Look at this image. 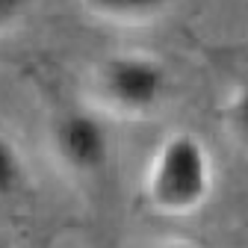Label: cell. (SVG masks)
<instances>
[{
    "label": "cell",
    "instance_id": "277c9868",
    "mask_svg": "<svg viewBox=\"0 0 248 248\" xmlns=\"http://www.w3.org/2000/svg\"><path fill=\"white\" fill-rule=\"evenodd\" d=\"M83 3L104 18L115 21H145L151 15H160L169 0H83Z\"/></svg>",
    "mask_w": 248,
    "mask_h": 248
},
{
    "label": "cell",
    "instance_id": "3957f363",
    "mask_svg": "<svg viewBox=\"0 0 248 248\" xmlns=\"http://www.w3.org/2000/svg\"><path fill=\"white\" fill-rule=\"evenodd\" d=\"M101 86L124 112H148L166 95V68L151 56L124 53L104 65Z\"/></svg>",
    "mask_w": 248,
    "mask_h": 248
},
{
    "label": "cell",
    "instance_id": "8992f818",
    "mask_svg": "<svg viewBox=\"0 0 248 248\" xmlns=\"http://www.w3.org/2000/svg\"><path fill=\"white\" fill-rule=\"evenodd\" d=\"M231 121H233L236 133L248 142V86L239 89V95H236V101L231 107Z\"/></svg>",
    "mask_w": 248,
    "mask_h": 248
},
{
    "label": "cell",
    "instance_id": "6da1fadb",
    "mask_svg": "<svg viewBox=\"0 0 248 248\" xmlns=\"http://www.w3.org/2000/svg\"><path fill=\"white\" fill-rule=\"evenodd\" d=\"M213 186V163L207 145L192 133L169 136L148 174V201L163 216L195 213Z\"/></svg>",
    "mask_w": 248,
    "mask_h": 248
},
{
    "label": "cell",
    "instance_id": "52a82bcc",
    "mask_svg": "<svg viewBox=\"0 0 248 248\" xmlns=\"http://www.w3.org/2000/svg\"><path fill=\"white\" fill-rule=\"evenodd\" d=\"M24 6H27V0H0V33L18 21V15L24 12Z\"/></svg>",
    "mask_w": 248,
    "mask_h": 248
},
{
    "label": "cell",
    "instance_id": "7a4b0ae2",
    "mask_svg": "<svg viewBox=\"0 0 248 248\" xmlns=\"http://www.w3.org/2000/svg\"><path fill=\"white\" fill-rule=\"evenodd\" d=\"M53 154L74 174H98L112 154L107 124L89 109L62 112L53 124Z\"/></svg>",
    "mask_w": 248,
    "mask_h": 248
},
{
    "label": "cell",
    "instance_id": "5b68a950",
    "mask_svg": "<svg viewBox=\"0 0 248 248\" xmlns=\"http://www.w3.org/2000/svg\"><path fill=\"white\" fill-rule=\"evenodd\" d=\"M24 180H27V171H24V160L18 148L0 136V204L12 201L21 189H24Z\"/></svg>",
    "mask_w": 248,
    "mask_h": 248
},
{
    "label": "cell",
    "instance_id": "ba28073f",
    "mask_svg": "<svg viewBox=\"0 0 248 248\" xmlns=\"http://www.w3.org/2000/svg\"><path fill=\"white\" fill-rule=\"evenodd\" d=\"M160 248H198V245H192V242H166Z\"/></svg>",
    "mask_w": 248,
    "mask_h": 248
}]
</instances>
